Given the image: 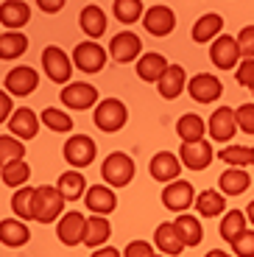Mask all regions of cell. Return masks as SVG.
Instances as JSON below:
<instances>
[{"label": "cell", "instance_id": "cell-1", "mask_svg": "<svg viewBox=\"0 0 254 257\" xmlns=\"http://www.w3.org/2000/svg\"><path fill=\"white\" fill-rule=\"evenodd\" d=\"M64 196L59 187H51V185H42L37 187V199H34V221L39 224H53L64 215Z\"/></svg>", "mask_w": 254, "mask_h": 257}, {"label": "cell", "instance_id": "cell-2", "mask_svg": "<svg viewBox=\"0 0 254 257\" xmlns=\"http://www.w3.org/2000/svg\"><path fill=\"white\" fill-rule=\"evenodd\" d=\"M134 171H137V168H134V160L126 151H112L101 165V176L109 187H126L129 182L134 179Z\"/></svg>", "mask_w": 254, "mask_h": 257}, {"label": "cell", "instance_id": "cell-3", "mask_svg": "<svg viewBox=\"0 0 254 257\" xmlns=\"http://www.w3.org/2000/svg\"><path fill=\"white\" fill-rule=\"evenodd\" d=\"M92 120H95V126L101 128V132L112 135V132H120V128L129 123V109H126V103H123L120 98H106V101H101L95 106Z\"/></svg>", "mask_w": 254, "mask_h": 257}, {"label": "cell", "instance_id": "cell-4", "mask_svg": "<svg viewBox=\"0 0 254 257\" xmlns=\"http://www.w3.org/2000/svg\"><path fill=\"white\" fill-rule=\"evenodd\" d=\"M42 67H45V76L56 84H70L73 78V56L62 51L59 45H48L42 51Z\"/></svg>", "mask_w": 254, "mask_h": 257}, {"label": "cell", "instance_id": "cell-5", "mask_svg": "<svg viewBox=\"0 0 254 257\" xmlns=\"http://www.w3.org/2000/svg\"><path fill=\"white\" fill-rule=\"evenodd\" d=\"M59 101H62L67 109L84 112V109H89V106H98V103H101V98H98L95 84H89V81H70L62 90Z\"/></svg>", "mask_w": 254, "mask_h": 257}, {"label": "cell", "instance_id": "cell-6", "mask_svg": "<svg viewBox=\"0 0 254 257\" xmlns=\"http://www.w3.org/2000/svg\"><path fill=\"white\" fill-rule=\"evenodd\" d=\"M106 53L98 42H92V39H87V42H78L76 48H73V64H76L81 73H87V76H92V73H101L103 67H106Z\"/></svg>", "mask_w": 254, "mask_h": 257}, {"label": "cell", "instance_id": "cell-7", "mask_svg": "<svg viewBox=\"0 0 254 257\" xmlns=\"http://www.w3.org/2000/svg\"><path fill=\"white\" fill-rule=\"evenodd\" d=\"M62 154H64V160H67V165L87 168V165H92V160H95L98 146L89 135H73V137H67Z\"/></svg>", "mask_w": 254, "mask_h": 257}, {"label": "cell", "instance_id": "cell-8", "mask_svg": "<svg viewBox=\"0 0 254 257\" xmlns=\"http://www.w3.org/2000/svg\"><path fill=\"white\" fill-rule=\"evenodd\" d=\"M210 59L218 70H235L240 64V48H237V37H229V34H221L210 45Z\"/></svg>", "mask_w": 254, "mask_h": 257}, {"label": "cell", "instance_id": "cell-9", "mask_svg": "<svg viewBox=\"0 0 254 257\" xmlns=\"http://www.w3.org/2000/svg\"><path fill=\"white\" fill-rule=\"evenodd\" d=\"M162 204L171 212L190 210V207H196V187L184 179L171 182V185H165V190H162Z\"/></svg>", "mask_w": 254, "mask_h": 257}, {"label": "cell", "instance_id": "cell-10", "mask_svg": "<svg viewBox=\"0 0 254 257\" xmlns=\"http://www.w3.org/2000/svg\"><path fill=\"white\" fill-rule=\"evenodd\" d=\"M3 87H6L9 95L26 98V95H31V92L39 87V73L34 70V67H28V64H23V67H14V70L6 73V78H3Z\"/></svg>", "mask_w": 254, "mask_h": 257}, {"label": "cell", "instance_id": "cell-11", "mask_svg": "<svg viewBox=\"0 0 254 257\" xmlns=\"http://www.w3.org/2000/svg\"><path fill=\"white\" fill-rule=\"evenodd\" d=\"M140 53H143V39L137 37L134 31L114 34L112 42H109V56H112L117 64L134 62V59H140Z\"/></svg>", "mask_w": 254, "mask_h": 257}, {"label": "cell", "instance_id": "cell-12", "mask_svg": "<svg viewBox=\"0 0 254 257\" xmlns=\"http://www.w3.org/2000/svg\"><path fill=\"white\" fill-rule=\"evenodd\" d=\"M143 26H146V31L154 34V37H168V34L176 28V14H173V9L165 6V3H154V6L146 9Z\"/></svg>", "mask_w": 254, "mask_h": 257}, {"label": "cell", "instance_id": "cell-13", "mask_svg": "<svg viewBox=\"0 0 254 257\" xmlns=\"http://www.w3.org/2000/svg\"><path fill=\"white\" fill-rule=\"evenodd\" d=\"M187 92L196 103H212L223 95V84L221 78H215L212 73H198L187 81Z\"/></svg>", "mask_w": 254, "mask_h": 257}, {"label": "cell", "instance_id": "cell-14", "mask_svg": "<svg viewBox=\"0 0 254 257\" xmlns=\"http://www.w3.org/2000/svg\"><path fill=\"white\" fill-rule=\"evenodd\" d=\"M207 128H210V137L215 143H229L237 132H240V128H237L235 109H229V106H218V109L210 115V120H207Z\"/></svg>", "mask_w": 254, "mask_h": 257}, {"label": "cell", "instance_id": "cell-15", "mask_svg": "<svg viewBox=\"0 0 254 257\" xmlns=\"http://www.w3.org/2000/svg\"><path fill=\"white\" fill-rule=\"evenodd\" d=\"M87 232V215L81 212H64L56 224V235L64 246H81Z\"/></svg>", "mask_w": 254, "mask_h": 257}, {"label": "cell", "instance_id": "cell-16", "mask_svg": "<svg viewBox=\"0 0 254 257\" xmlns=\"http://www.w3.org/2000/svg\"><path fill=\"white\" fill-rule=\"evenodd\" d=\"M179 160H182L184 168H190V171H204V168H210V162L215 160V148L207 140L184 143V146L179 148Z\"/></svg>", "mask_w": 254, "mask_h": 257}, {"label": "cell", "instance_id": "cell-17", "mask_svg": "<svg viewBox=\"0 0 254 257\" xmlns=\"http://www.w3.org/2000/svg\"><path fill=\"white\" fill-rule=\"evenodd\" d=\"M39 115L34 109H28V106H20L17 112H14L12 115V120L6 123L9 126V132H12L14 137H17V140H34V137L39 135Z\"/></svg>", "mask_w": 254, "mask_h": 257}, {"label": "cell", "instance_id": "cell-18", "mask_svg": "<svg viewBox=\"0 0 254 257\" xmlns=\"http://www.w3.org/2000/svg\"><path fill=\"white\" fill-rule=\"evenodd\" d=\"M182 168L184 165H182V160H179L176 154H171V151H159V154L151 157V179L171 185V182L179 179Z\"/></svg>", "mask_w": 254, "mask_h": 257}, {"label": "cell", "instance_id": "cell-19", "mask_svg": "<svg viewBox=\"0 0 254 257\" xmlns=\"http://www.w3.org/2000/svg\"><path fill=\"white\" fill-rule=\"evenodd\" d=\"M84 204H87L89 212L95 215H112L114 207H117V196L109 185H92L84 196Z\"/></svg>", "mask_w": 254, "mask_h": 257}, {"label": "cell", "instance_id": "cell-20", "mask_svg": "<svg viewBox=\"0 0 254 257\" xmlns=\"http://www.w3.org/2000/svg\"><path fill=\"white\" fill-rule=\"evenodd\" d=\"M78 26H81V31L87 34L92 42H95L98 37L106 34V12H103L98 3H87V6L81 9V14H78Z\"/></svg>", "mask_w": 254, "mask_h": 257}, {"label": "cell", "instance_id": "cell-21", "mask_svg": "<svg viewBox=\"0 0 254 257\" xmlns=\"http://www.w3.org/2000/svg\"><path fill=\"white\" fill-rule=\"evenodd\" d=\"M31 20V6L26 0H6L0 3V23L6 26V31H17Z\"/></svg>", "mask_w": 254, "mask_h": 257}, {"label": "cell", "instance_id": "cell-22", "mask_svg": "<svg viewBox=\"0 0 254 257\" xmlns=\"http://www.w3.org/2000/svg\"><path fill=\"white\" fill-rule=\"evenodd\" d=\"M168 67H171V62L162 53H146V56L137 59V76L146 84H159L162 76L168 73Z\"/></svg>", "mask_w": 254, "mask_h": 257}, {"label": "cell", "instance_id": "cell-23", "mask_svg": "<svg viewBox=\"0 0 254 257\" xmlns=\"http://www.w3.org/2000/svg\"><path fill=\"white\" fill-rule=\"evenodd\" d=\"M154 243H157V249L159 251H165L168 257H179L182 254L184 249H187V246L182 243V238H179V229H176V224H159L157 226V232H154Z\"/></svg>", "mask_w": 254, "mask_h": 257}, {"label": "cell", "instance_id": "cell-24", "mask_svg": "<svg viewBox=\"0 0 254 257\" xmlns=\"http://www.w3.org/2000/svg\"><path fill=\"white\" fill-rule=\"evenodd\" d=\"M223 31V17L218 12H210V14H201L193 26V42H215Z\"/></svg>", "mask_w": 254, "mask_h": 257}, {"label": "cell", "instance_id": "cell-25", "mask_svg": "<svg viewBox=\"0 0 254 257\" xmlns=\"http://www.w3.org/2000/svg\"><path fill=\"white\" fill-rule=\"evenodd\" d=\"M184 87H187V76H184V67H182V64H171V67H168V73L162 76V81L157 84L159 95L165 98V101L179 98V95L184 92Z\"/></svg>", "mask_w": 254, "mask_h": 257}, {"label": "cell", "instance_id": "cell-26", "mask_svg": "<svg viewBox=\"0 0 254 257\" xmlns=\"http://www.w3.org/2000/svg\"><path fill=\"white\" fill-rule=\"evenodd\" d=\"M0 240L6 246H12V249L26 246L28 240H31V229L26 226L23 218H3L0 221Z\"/></svg>", "mask_w": 254, "mask_h": 257}, {"label": "cell", "instance_id": "cell-27", "mask_svg": "<svg viewBox=\"0 0 254 257\" xmlns=\"http://www.w3.org/2000/svg\"><path fill=\"white\" fill-rule=\"evenodd\" d=\"M251 185V176H248L246 168H226L218 179V187L223 190V196H240L248 190Z\"/></svg>", "mask_w": 254, "mask_h": 257}, {"label": "cell", "instance_id": "cell-28", "mask_svg": "<svg viewBox=\"0 0 254 257\" xmlns=\"http://www.w3.org/2000/svg\"><path fill=\"white\" fill-rule=\"evenodd\" d=\"M109 238H112V224H109L106 215H89L87 232H84V243L92 246V249H101Z\"/></svg>", "mask_w": 254, "mask_h": 257}, {"label": "cell", "instance_id": "cell-29", "mask_svg": "<svg viewBox=\"0 0 254 257\" xmlns=\"http://www.w3.org/2000/svg\"><path fill=\"white\" fill-rule=\"evenodd\" d=\"M176 229H179V238H182V243L187 246V249H193V246L201 243L204 238V229H201V221L196 218V215H190V212H182L176 221Z\"/></svg>", "mask_w": 254, "mask_h": 257}, {"label": "cell", "instance_id": "cell-30", "mask_svg": "<svg viewBox=\"0 0 254 257\" xmlns=\"http://www.w3.org/2000/svg\"><path fill=\"white\" fill-rule=\"evenodd\" d=\"M204 132H207V120H201L198 115L187 112V115L179 117L176 123V135L182 143H201L204 140Z\"/></svg>", "mask_w": 254, "mask_h": 257}, {"label": "cell", "instance_id": "cell-31", "mask_svg": "<svg viewBox=\"0 0 254 257\" xmlns=\"http://www.w3.org/2000/svg\"><path fill=\"white\" fill-rule=\"evenodd\" d=\"M56 187L62 190V196L67 201H78L81 196H87V179H84L81 171H64V174L59 176Z\"/></svg>", "mask_w": 254, "mask_h": 257}, {"label": "cell", "instance_id": "cell-32", "mask_svg": "<svg viewBox=\"0 0 254 257\" xmlns=\"http://www.w3.org/2000/svg\"><path fill=\"white\" fill-rule=\"evenodd\" d=\"M226 207V196L221 190H201L196 196V212H201L204 218H215Z\"/></svg>", "mask_w": 254, "mask_h": 257}, {"label": "cell", "instance_id": "cell-33", "mask_svg": "<svg viewBox=\"0 0 254 257\" xmlns=\"http://www.w3.org/2000/svg\"><path fill=\"white\" fill-rule=\"evenodd\" d=\"M246 221H248L246 218V210H229L226 215H223L221 226H218V229H221V238L229 240V243L237 240L243 232H246Z\"/></svg>", "mask_w": 254, "mask_h": 257}, {"label": "cell", "instance_id": "cell-34", "mask_svg": "<svg viewBox=\"0 0 254 257\" xmlns=\"http://www.w3.org/2000/svg\"><path fill=\"white\" fill-rule=\"evenodd\" d=\"M34 199H37V187H20L14 190L12 196V212L23 221H31L34 218Z\"/></svg>", "mask_w": 254, "mask_h": 257}, {"label": "cell", "instance_id": "cell-35", "mask_svg": "<svg viewBox=\"0 0 254 257\" xmlns=\"http://www.w3.org/2000/svg\"><path fill=\"white\" fill-rule=\"evenodd\" d=\"M218 160L232 168H248L254 165V146H226L218 151Z\"/></svg>", "mask_w": 254, "mask_h": 257}, {"label": "cell", "instance_id": "cell-36", "mask_svg": "<svg viewBox=\"0 0 254 257\" xmlns=\"http://www.w3.org/2000/svg\"><path fill=\"white\" fill-rule=\"evenodd\" d=\"M112 14H114V20H120L123 26H132L140 17H146V6H143L140 0H114Z\"/></svg>", "mask_w": 254, "mask_h": 257}, {"label": "cell", "instance_id": "cell-37", "mask_svg": "<svg viewBox=\"0 0 254 257\" xmlns=\"http://www.w3.org/2000/svg\"><path fill=\"white\" fill-rule=\"evenodd\" d=\"M28 51V37L20 31H6L0 37V59H17Z\"/></svg>", "mask_w": 254, "mask_h": 257}, {"label": "cell", "instance_id": "cell-38", "mask_svg": "<svg viewBox=\"0 0 254 257\" xmlns=\"http://www.w3.org/2000/svg\"><path fill=\"white\" fill-rule=\"evenodd\" d=\"M0 176H3V185L6 187H26V182L31 179V168H28L26 160L12 162V165H3L0 168Z\"/></svg>", "mask_w": 254, "mask_h": 257}, {"label": "cell", "instance_id": "cell-39", "mask_svg": "<svg viewBox=\"0 0 254 257\" xmlns=\"http://www.w3.org/2000/svg\"><path fill=\"white\" fill-rule=\"evenodd\" d=\"M39 120H42L45 126L51 128V132H56V135H67V132L76 126V123H73V117L67 115V112L56 109V106H48V109H42Z\"/></svg>", "mask_w": 254, "mask_h": 257}, {"label": "cell", "instance_id": "cell-40", "mask_svg": "<svg viewBox=\"0 0 254 257\" xmlns=\"http://www.w3.org/2000/svg\"><path fill=\"white\" fill-rule=\"evenodd\" d=\"M20 160H26V146H23V140H17L14 135L0 137V168L12 165V162H20Z\"/></svg>", "mask_w": 254, "mask_h": 257}, {"label": "cell", "instance_id": "cell-41", "mask_svg": "<svg viewBox=\"0 0 254 257\" xmlns=\"http://www.w3.org/2000/svg\"><path fill=\"white\" fill-rule=\"evenodd\" d=\"M235 257H254V229H246L237 240H232Z\"/></svg>", "mask_w": 254, "mask_h": 257}, {"label": "cell", "instance_id": "cell-42", "mask_svg": "<svg viewBox=\"0 0 254 257\" xmlns=\"http://www.w3.org/2000/svg\"><path fill=\"white\" fill-rule=\"evenodd\" d=\"M235 117H237V128H240V132L254 135V103H243V106H237Z\"/></svg>", "mask_w": 254, "mask_h": 257}, {"label": "cell", "instance_id": "cell-43", "mask_svg": "<svg viewBox=\"0 0 254 257\" xmlns=\"http://www.w3.org/2000/svg\"><path fill=\"white\" fill-rule=\"evenodd\" d=\"M237 48L243 59H254V26H243L237 34Z\"/></svg>", "mask_w": 254, "mask_h": 257}, {"label": "cell", "instance_id": "cell-44", "mask_svg": "<svg viewBox=\"0 0 254 257\" xmlns=\"http://www.w3.org/2000/svg\"><path fill=\"white\" fill-rule=\"evenodd\" d=\"M237 84L246 87V90H254V59H243L237 64V73H235Z\"/></svg>", "mask_w": 254, "mask_h": 257}, {"label": "cell", "instance_id": "cell-45", "mask_svg": "<svg viewBox=\"0 0 254 257\" xmlns=\"http://www.w3.org/2000/svg\"><path fill=\"white\" fill-rule=\"evenodd\" d=\"M123 257H157V254H154V246L148 240H132L123 251Z\"/></svg>", "mask_w": 254, "mask_h": 257}, {"label": "cell", "instance_id": "cell-46", "mask_svg": "<svg viewBox=\"0 0 254 257\" xmlns=\"http://www.w3.org/2000/svg\"><path fill=\"white\" fill-rule=\"evenodd\" d=\"M14 101H12V95H9V92H3V95H0V120L3 123H9L12 120V115H14Z\"/></svg>", "mask_w": 254, "mask_h": 257}, {"label": "cell", "instance_id": "cell-47", "mask_svg": "<svg viewBox=\"0 0 254 257\" xmlns=\"http://www.w3.org/2000/svg\"><path fill=\"white\" fill-rule=\"evenodd\" d=\"M62 6H64V0H39V9H42L45 14H56V12H62Z\"/></svg>", "mask_w": 254, "mask_h": 257}, {"label": "cell", "instance_id": "cell-48", "mask_svg": "<svg viewBox=\"0 0 254 257\" xmlns=\"http://www.w3.org/2000/svg\"><path fill=\"white\" fill-rule=\"evenodd\" d=\"M89 257H123V254L117 249H112V246H101V249H95Z\"/></svg>", "mask_w": 254, "mask_h": 257}, {"label": "cell", "instance_id": "cell-49", "mask_svg": "<svg viewBox=\"0 0 254 257\" xmlns=\"http://www.w3.org/2000/svg\"><path fill=\"white\" fill-rule=\"evenodd\" d=\"M207 257H235V254H226L223 249H210V251H207Z\"/></svg>", "mask_w": 254, "mask_h": 257}, {"label": "cell", "instance_id": "cell-50", "mask_svg": "<svg viewBox=\"0 0 254 257\" xmlns=\"http://www.w3.org/2000/svg\"><path fill=\"white\" fill-rule=\"evenodd\" d=\"M246 218H248V224L254 226V201H248V207H246Z\"/></svg>", "mask_w": 254, "mask_h": 257}]
</instances>
